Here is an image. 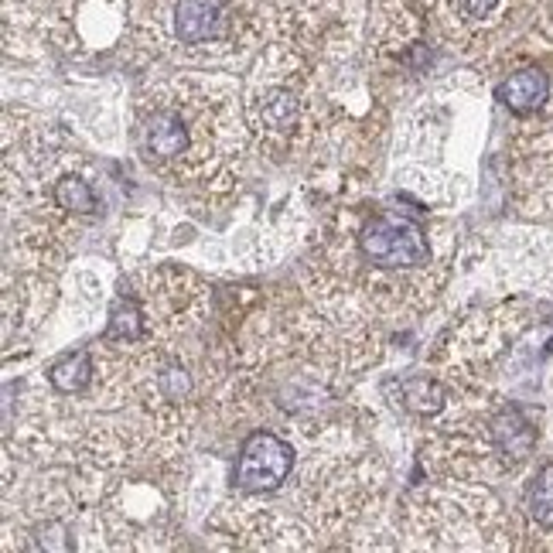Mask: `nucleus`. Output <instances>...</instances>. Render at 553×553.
<instances>
[{"instance_id": "nucleus-16", "label": "nucleus", "mask_w": 553, "mask_h": 553, "mask_svg": "<svg viewBox=\"0 0 553 553\" xmlns=\"http://www.w3.org/2000/svg\"><path fill=\"white\" fill-rule=\"evenodd\" d=\"M48 390L59 396H86L96 383V356L93 349H76L69 356H62L59 362L48 366Z\"/></svg>"}, {"instance_id": "nucleus-14", "label": "nucleus", "mask_w": 553, "mask_h": 553, "mask_svg": "<svg viewBox=\"0 0 553 553\" xmlns=\"http://www.w3.org/2000/svg\"><path fill=\"white\" fill-rule=\"evenodd\" d=\"M390 393H396V403H400L403 414H410L420 424H431L444 414V410L451 407V400H455V390H451V383L444 376L437 373H417V376H407L400 379V383H390L386 386Z\"/></svg>"}, {"instance_id": "nucleus-2", "label": "nucleus", "mask_w": 553, "mask_h": 553, "mask_svg": "<svg viewBox=\"0 0 553 553\" xmlns=\"http://www.w3.org/2000/svg\"><path fill=\"white\" fill-rule=\"evenodd\" d=\"M140 164L192 195H229L253 151L243 93L205 72H175L140 89L130 123Z\"/></svg>"}, {"instance_id": "nucleus-10", "label": "nucleus", "mask_w": 553, "mask_h": 553, "mask_svg": "<svg viewBox=\"0 0 553 553\" xmlns=\"http://www.w3.org/2000/svg\"><path fill=\"white\" fill-rule=\"evenodd\" d=\"M509 181L526 219L553 216V99L533 117H516L509 130Z\"/></svg>"}, {"instance_id": "nucleus-11", "label": "nucleus", "mask_w": 553, "mask_h": 553, "mask_svg": "<svg viewBox=\"0 0 553 553\" xmlns=\"http://www.w3.org/2000/svg\"><path fill=\"white\" fill-rule=\"evenodd\" d=\"M59 274L31 260L4 257V352L11 356L14 338L24 342L35 328L52 315L59 301Z\"/></svg>"}, {"instance_id": "nucleus-5", "label": "nucleus", "mask_w": 553, "mask_h": 553, "mask_svg": "<svg viewBox=\"0 0 553 553\" xmlns=\"http://www.w3.org/2000/svg\"><path fill=\"white\" fill-rule=\"evenodd\" d=\"M140 45L181 69H229L263 45L267 0H127Z\"/></svg>"}, {"instance_id": "nucleus-3", "label": "nucleus", "mask_w": 553, "mask_h": 553, "mask_svg": "<svg viewBox=\"0 0 553 553\" xmlns=\"http://www.w3.org/2000/svg\"><path fill=\"white\" fill-rule=\"evenodd\" d=\"M386 492V461L349 427H335L311 441L308 461L297 468L294 509L315 526L325 547H359V536L383 513Z\"/></svg>"}, {"instance_id": "nucleus-8", "label": "nucleus", "mask_w": 553, "mask_h": 553, "mask_svg": "<svg viewBox=\"0 0 553 553\" xmlns=\"http://www.w3.org/2000/svg\"><path fill=\"white\" fill-rule=\"evenodd\" d=\"M185 461L110 472L86 519L89 550H175L185 516Z\"/></svg>"}, {"instance_id": "nucleus-4", "label": "nucleus", "mask_w": 553, "mask_h": 553, "mask_svg": "<svg viewBox=\"0 0 553 553\" xmlns=\"http://www.w3.org/2000/svg\"><path fill=\"white\" fill-rule=\"evenodd\" d=\"M540 431L513 400L489 390L458 393L441 417L424 427L420 465L431 478H468L499 482L526 465L536 451Z\"/></svg>"}, {"instance_id": "nucleus-6", "label": "nucleus", "mask_w": 553, "mask_h": 553, "mask_svg": "<svg viewBox=\"0 0 553 553\" xmlns=\"http://www.w3.org/2000/svg\"><path fill=\"white\" fill-rule=\"evenodd\" d=\"M243 117L253 151L270 164H291L315 151L325 96L308 52L287 41L263 45L243 86Z\"/></svg>"}, {"instance_id": "nucleus-7", "label": "nucleus", "mask_w": 553, "mask_h": 553, "mask_svg": "<svg viewBox=\"0 0 553 553\" xmlns=\"http://www.w3.org/2000/svg\"><path fill=\"white\" fill-rule=\"evenodd\" d=\"M407 550H519V519L485 482L431 478L407 492L396 516Z\"/></svg>"}, {"instance_id": "nucleus-12", "label": "nucleus", "mask_w": 553, "mask_h": 553, "mask_svg": "<svg viewBox=\"0 0 553 553\" xmlns=\"http://www.w3.org/2000/svg\"><path fill=\"white\" fill-rule=\"evenodd\" d=\"M297 468V448L291 437H284L274 427H257L243 437L229 472L233 492L243 495H274L291 482Z\"/></svg>"}, {"instance_id": "nucleus-9", "label": "nucleus", "mask_w": 553, "mask_h": 553, "mask_svg": "<svg viewBox=\"0 0 553 553\" xmlns=\"http://www.w3.org/2000/svg\"><path fill=\"white\" fill-rule=\"evenodd\" d=\"M263 495H243L219 502L205 519V543L212 550H325L315 526L291 506L260 502Z\"/></svg>"}, {"instance_id": "nucleus-15", "label": "nucleus", "mask_w": 553, "mask_h": 553, "mask_svg": "<svg viewBox=\"0 0 553 553\" xmlns=\"http://www.w3.org/2000/svg\"><path fill=\"white\" fill-rule=\"evenodd\" d=\"M495 99L513 113V120L533 117V113L547 110V103L553 99V79L547 69H540V65H523V69L509 72V76L499 82Z\"/></svg>"}, {"instance_id": "nucleus-13", "label": "nucleus", "mask_w": 553, "mask_h": 553, "mask_svg": "<svg viewBox=\"0 0 553 553\" xmlns=\"http://www.w3.org/2000/svg\"><path fill=\"white\" fill-rule=\"evenodd\" d=\"M444 18L458 48L482 52L509 18V0H444Z\"/></svg>"}, {"instance_id": "nucleus-1", "label": "nucleus", "mask_w": 553, "mask_h": 553, "mask_svg": "<svg viewBox=\"0 0 553 553\" xmlns=\"http://www.w3.org/2000/svg\"><path fill=\"white\" fill-rule=\"evenodd\" d=\"M451 270V236L420 209L342 205L304 260L301 294L338 325L383 332L386 321L424 315Z\"/></svg>"}]
</instances>
